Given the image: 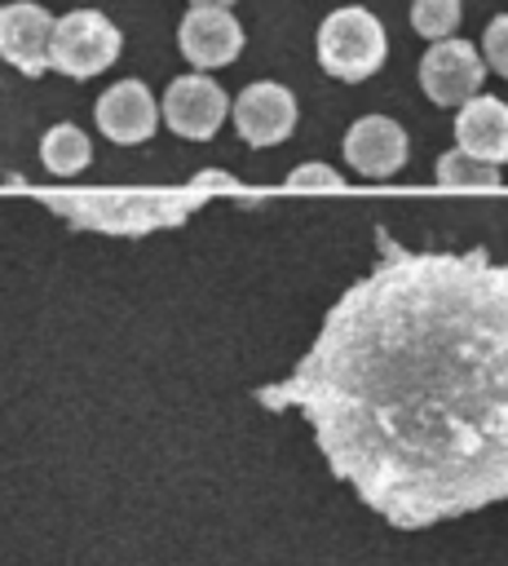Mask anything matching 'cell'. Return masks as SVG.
<instances>
[{"instance_id":"6da1fadb","label":"cell","mask_w":508,"mask_h":566,"mask_svg":"<svg viewBox=\"0 0 508 566\" xmlns=\"http://www.w3.org/2000/svg\"><path fill=\"white\" fill-rule=\"evenodd\" d=\"M371 274L327 310L287 380L327 469L398 531L508 500V265L375 230Z\"/></svg>"},{"instance_id":"7a4b0ae2","label":"cell","mask_w":508,"mask_h":566,"mask_svg":"<svg viewBox=\"0 0 508 566\" xmlns=\"http://www.w3.org/2000/svg\"><path fill=\"white\" fill-rule=\"evenodd\" d=\"M199 195L194 190H93V195H44V203L53 212H62L75 226L88 230H106V234H150L159 226H177L190 203Z\"/></svg>"},{"instance_id":"3957f363","label":"cell","mask_w":508,"mask_h":566,"mask_svg":"<svg viewBox=\"0 0 508 566\" xmlns=\"http://www.w3.org/2000/svg\"><path fill=\"white\" fill-rule=\"evenodd\" d=\"M384 53H389L384 27L362 4H345L327 13L318 27V62L336 80H367L371 71H380Z\"/></svg>"},{"instance_id":"277c9868","label":"cell","mask_w":508,"mask_h":566,"mask_svg":"<svg viewBox=\"0 0 508 566\" xmlns=\"http://www.w3.org/2000/svg\"><path fill=\"white\" fill-rule=\"evenodd\" d=\"M119 27L97 13V9H71L53 22V49H49V62L62 71V75H75V80H88L106 66H115L119 57Z\"/></svg>"},{"instance_id":"5b68a950","label":"cell","mask_w":508,"mask_h":566,"mask_svg":"<svg viewBox=\"0 0 508 566\" xmlns=\"http://www.w3.org/2000/svg\"><path fill=\"white\" fill-rule=\"evenodd\" d=\"M486 80V62L468 40H437L420 57V88L428 93L433 106H464L477 97Z\"/></svg>"},{"instance_id":"8992f818","label":"cell","mask_w":508,"mask_h":566,"mask_svg":"<svg viewBox=\"0 0 508 566\" xmlns=\"http://www.w3.org/2000/svg\"><path fill=\"white\" fill-rule=\"evenodd\" d=\"M159 111H163V119H168V128H172L177 137L203 142V137H212V133L221 128V119H225V111H230V97H225V88H221L212 75L190 71V75H177V80L168 84Z\"/></svg>"},{"instance_id":"52a82bcc","label":"cell","mask_w":508,"mask_h":566,"mask_svg":"<svg viewBox=\"0 0 508 566\" xmlns=\"http://www.w3.org/2000/svg\"><path fill=\"white\" fill-rule=\"evenodd\" d=\"M53 22L44 4H31V0H13L0 9V57L9 66H18L22 75H44L53 62H49V49H53Z\"/></svg>"},{"instance_id":"ba28073f","label":"cell","mask_w":508,"mask_h":566,"mask_svg":"<svg viewBox=\"0 0 508 566\" xmlns=\"http://www.w3.org/2000/svg\"><path fill=\"white\" fill-rule=\"evenodd\" d=\"M234 124H239V137L252 142V146H278L292 137L296 128V97L292 88L274 84V80H261V84H247L234 102Z\"/></svg>"},{"instance_id":"9c48e42d","label":"cell","mask_w":508,"mask_h":566,"mask_svg":"<svg viewBox=\"0 0 508 566\" xmlns=\"http://www.w3.org/2000/svg\"><path fill=\"white\" fill-rule=\"evenodd\" d=\"M177 44L181 53L199 66V71H212V66H225L239 57L243 49V27L230 9H208V4H194L181 27H177Z\"/></svg>"},{"instance_id":"30bf717a","label":"cell","mask_w":508,"mask_h":566,"mask_svg":"<svg viewBox=\"0 0 508 566\" xmlns=\"http://www.w3.org/2000/svg\"><path fill=\"white\" fill-rule=\"evenodd\" d=\"M155 124H159V102L141 80H119L97 97V128L119 146L150 142Z\"/></svg>"},{"instance_id":"8fae6325","label":"cell","mask_w":508,"mask_h":566,"mask_svg":"<svg viewBox=\"0 0 508 566\" xmlns=\"http://www.w3.org/2000/svg\"><path fill=\"white\" fill-rule=\"evenodd\" d=\"M345 159L362 177H393L406 164V133L389 115H362L345 133Z\"/></svg>"},{"instance_id":"7c38bea8","label":"cell","mask_w":508,"mask_h":566,"mask_svg":"<svg viewBox=\"0 0 508 566\" xmlns=\"http://www.w3.org/2000/svg\"><path fill=\"white\" fill-rule=\"evenodd\" d=\"M455 142L464 155L504 168V159H508V106L499 97L477 93L455 115Z\"/></svg>"},{"instance_id":"4fadbf2b","label":"cell","mask_w":508,"mask_h":566,"mask_svg":"<svg viewBox=\"0 0 508 566\" xmlns=\"http://www.w3.org/2000/svg\"><path fill=\"white\" fill-rule=\"evenodd\" d=\"M40 159H44V168H49V172L71 177V172L88 168L93 146H88V137H84V128H80V124H53V128L44 133V142H40Z\"/></svg>"},{"instance_id":"5bb4252c","label":"cell","mask_w":508,"mask_h":566,"mask_svg":"<svg viewBox=\"0 0 508 566\" xmlns=\"http://www.w3.org/2000/svg\"><path fill=\"white\" fill-rule=\"evenodd\" d=\"M437 181L442 186H499L504 181V168L481 164V159H473V155H464L455 146V150H446L437 159Z\"/></svg>"},{"instance_id":"9a60e30c","label":"cell","mask_w":508,"mask_h":566,"mask_svg":"<svg viewBox=\"0 0 508 566\" xmlns=\"http://www.w3.org/2000/svg\"><path fill=\"white\" fill-rule=\"evenodd\" d=\"M411 27L420 35H428L433 44L451 40L455 27H459V0H415L411 4Z\"/></svg>"},{"instance_id":"2e32d148","label":"cell","mask_w":508,"mask_h":566,"mask_svg":"<svg viewBox=\"0 0 508 566\" xmlns=\"http://www.w3.org/2000/svg\"><path fill=\"white\" fill-rule=\"evenodd\" d=\"M481 53H486V66L508 80V13L490 18V27L481 35Z\"/></svg>"},{"instance_id":"e0dca14e","label":"cell","mask_w":508,"mask_h":566,"mask_svg":"<svg viewBox=\"0 0 508 566\" xmlns=\"http://www.w3.org/2000/svg\"><path fill=\"white\" fill-rule=\"evenodd\" d=\"M340 172L336 168H327V164H300V168H292L287 172V186L292 190H340Z\"/></svg>"},{"instance_id":"ac0fdd59","label":"cell","mask_w":508,"mask_h":566,"mask_svg":"<svg viewBox=\"0 0 508 566\" xmlns=\"http://www.w3.org/2000/svg\"><path fill=\"white\" fill-rule=\"evenodd\" d=\"M216 186H221V190H234V177H230V172L208 168V172H199V177H194V186H190V190H194V195H203V190H216Z\"/></svg>"},{"instance_id":"d6986e66","label":"cell","mask_w":508,"mask_h":566,"mask_svg":"<svg viewBox=\"0 0 508 566\" xmlns=\"http://www.w3.org/2000/svg\"><path fill=\"white\" fill-rule=\"evenodd\" d=\"M194 4H208V9H230V0H194Z\"/></svg>"}]
</instances>
